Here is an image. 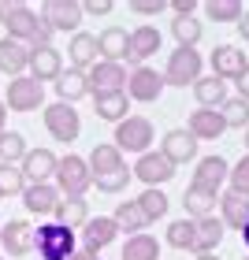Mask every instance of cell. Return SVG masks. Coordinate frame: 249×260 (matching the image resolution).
I'll return each instance as SVG.
<instances>
[{"instance_id": "cell-1", "label": "cell", "mask_w": 249, "mask_h": 260, "mask_svg": "<svg viewBox=\"0 0 249 260\" xmlns=\"http://www.w3.org/2000/svg\"><path fill=\"white\" fill-rule=\"evenodd\" d=\"M56 190H60V197H86V190L93 186V171L89 164L75 156V152H67V156H60V164H56Z\"/></svg>"}, {"instance_id": "cell-2", "label": "cell", "mask_w": 249, "mask_h": 260, "mask_svg": "<svg viewBox=\"0 0 249 260\" xmlns=\"http://www.w3.org/2000/svg\"><path fill=\"white\" fill-rule=\"evenodd\" d=\"M34 249H38L41 260H71V253L78 249L75 231L60 227V223H45V227L34 231Z\"/></svg>"}, {"instance_id": "cell-3", "label": "cell", "mask_w": 249, "mask_h": 260, "mask_svg": "<svg viewBox=\"0 0 249 260\" xmlns=\"http://www.w3.org/2000/svg\"><path fill=\"white\" fill-rule=\"evenodd\" d=\"M152 141H157V134H152V123L145 119V115H127L123 123H115V138L112 145L119 152H149Z\"/></svg>"}, {"instance_id": "cell-4", "label": "cell", "mask_w": 249, "mask_h": 260, "mask_svg": "<svg viewBox=\"0 0 249 260\" xmlns=\"http://www.w3.org/2000/svg\"><path fill=\"white\" fill-rule=\"evenodd\" d=\"M201 63L205 60H201L197 49H175L168 56V67H164V86H179V89L194 86L201 78Z\"/></svg>"}, {"instance_id": "cell-5", "label": "cell", "mask_w": 249, "mask_h": 260, "mask_svg": "<svg viewBox=\"0 0 249 260\" xmlns=\"http://www.w3.org/2000/svg\"><path fill=\"white\" fill-rule=\"evenodd\" d=\"M123 93L130 101H138V104H152V101H160V93H164V75L141 63V67H134L127 75V89Z\"/></svg>"}, {"instance_id": "cell-6", "label": "cell", "mask_w": 249, "mask_h": 260, "mask_svg": "<svg viewBox=\"0 0 249 260\" xmlns=\"http://www.w3.org/2000/svg\"><path fill=\"white\" fill-rule=\"evenodd\" d=\"M41 104H45L41 82H34L30 75H19V78L8 82V101H4V108H11V112H38Z\"/></svg>"}, {"instance_id": "cell-7", "label": "cell", "mask_w": 249, "mask_h": 260, "mask_svg": "<svg viewBox=\"0 0 249 260\" xmlns=\"http://www.w3.org/2000/svg\"><path fill=\"white\" fill-rule=\"evenodd\" d=\"M41 19L52 26V34H78V26H82V4H78V0H45Z\"/></svg>"}, {"instance_id": "cell-8", "label": "cell", "mask_w": 249, "mask_h": 260, "mask_svg": "<svg viewBox=\"0 0 249 260\" xmlns=\"http://www.w3.org/2000/svg\"><path fill=\"white\" fill-rule=\"evenodd\" d=\"M130 175H138L141 182H145V190H160L168 179H175V164H168V156L164 152H141L138 164L130 168Z\"/></svg>"}, {"instance_id": "cell-9", "label": "cell", "mask_w": 249, "mask_h": 260, "mask_svg": "<svg viewBox=\"0 0 249 260\" xmlns=\"http://www.w3.org/2000/svg\"><path fill=\"white\" fill-rule=\"evenodd\" d=\"M86 86H89V97H97V93H119V89H127V67L97 60L86 71Z\"/></svg>"}, {"instance_id": "cell-10", "label": "cell", "mask_w": 249, "mask_h": 260, "mask_svg": "<svg viewBox=\"0 0 249 260\" xmlns=\"http://www.w3.org/2000/svg\"><path fill=\"white\" fill-rule=\"evenodd\" d=\"M45 130L56 138V141H75L78 138V130H82V119H78V112H75V104H49L45 108Z\"/></svg>"}, {"instance_id": "cell-11", "label": "cell", "mask_w": 249, "mask_h": 260, "mask_svg": "<svg viewBox=\"0 0 249 260\" xmlns=\"http://www.w3.org/2000/svg\"><path fill=\"white\" fill-rule=\"evenodd\" d=\"M0 22L8 26V38L30 45L34 30H38V11L26 4H0Z\"/></svg>"}, {"instance_id": "cell-12", "label": "cell", "mask_w": 249, "mask_h": 260, "mask_svg": "<svg viewBox=\"0 0 249 260\" xmlns=\"http://www.w3.org/2000/svg\"><path fill=\"white\" fill-rule=\"evenodd\" d=\"M127 38H130V41H127V60L134 63V67H141L149 56L160 52V30L152 26V22H141V26H134Z\"/></svg>"}, {"instance_id": "cell-13", "label": "cell", "mask_w": 249, "mask_h": 260, "mask_svg": "<svg viewBox=\"0 0 249 260\" xmlns=\"http://www.w3.org/2000/svg\"><path fill=\"white\" fill-rule=\"evenodd\" d=\"M208 63H212V78H220V82H234L249 67L245 52L238 49V45H216L212 56H208Z\"/></svg>"}, {"instance_id": "cell-14", "label": "cell", "mask_w": 249, "mask_h": 260, "mask_svg": "<svg viewBox=\"0 0 249 260\" xmlns=\"http://www.w3.org/2000/svg\"><path fill=\"white\" fill-rule=\"evenodd\" d=\"M56 164H60V156H56L52 149H26L19 171H22V179H26V182H52Z\"/></svg>"}, {"instance_id": "cell-15", "label": "cell", "mask_w": 249, "mask_h": 260, "mask_svg": "<svg viewBox=\"0 0 249 260\" xmlns=\"http://www.w3.org/2000/svg\"><path fill=\"white\" fill-rule=\"evenodd\" d=\"M30 78L34 82H56L64 71V56L56 45H41V49H30Z\"/></svg>"}, {"instance_id": "cell-16", "label": "cell", "mask_w": 249, "mask_h": 260, "mask_svg": "<svg viewBox=\"0 0 249 260\" xmlns=\"http://www.w3.org/2000/svg\"><path fill=\"white\" fill-rule=\"evenodd\" d=\"M227 171H231V164L223 160V156H201L197 160V171H194V182L190 186H197V190H208V193H220V186L227 182Z\"/></svg>"}, {"instance_id": "cell-17", "label": "cell", "mask_w": 249, "mask_h": 260, "mask_svg": "<svg viewBox=\"0 0 249 260\" xmlns=\"http://www.w3.org/2000/svg\"><path fill=\"white\" fill-rule=\"evenodd\" d=\"M0 245H4L8 256H26L34 253V227L26 219H8L0 227Z\"/></svg>"}, {"instance_id": "cell-18", "label": "cell", "mask_w": 249, "mask_h": 260, "mask_svg": "<svg viewBox=\"0 0 249 260\" xmlns=\"http://www.w3.org/2000/svg\"><path fill=\"white\" fill-rule=\"evenodd\" d=\"M67 60H71V71H82V75H86V71L97 63V34H86V30L71 34Z\"/></svg>"}, {"instance_id": "cell-19", "label": "cell", "mask_w": 249, "mask_h": 260, "mask_svg": "<svg viewBox=\"0 0 249 260\" xmlns=\"http://www.w3.org/2000/svg\"><path fill=\"white\" fill-rule=\"evenodd\" d=\"M223 223L216 216H205V219H194V242H190V253L205 256V253H216V245L223 242Z\"/></svg>"}, {"instance_id": "cell-20", "label": "cell", "mask_w": 249, "mask_h": 260, "mask_svg": "<svg viewBox=\"0 0 249 260\" xmlns=\"http://www.w3.org/2000/svg\"><path fill=\"white\" fill-rule=\"evenodd\" d=\"M160 152L168 156V164H186V160H194L197 156V141H194V134L190 130H168L164 134V141H160Z\"/></svg>"}, {"instance_id": "cell-21", "label": "cell", "mask_w": 249, "mask_h": 260, "mask_svg": "<svg viewBox=\"0 0 249 260\" xmlns=\"http://www.w3.org/2000/svg\"><path fill=\"white\" fill-rule=\"evenodd\" d=\"M216 205H220V223L223 227H234V231H242L245 223H249V197L245 193H220L216 197Z\"/></svg>"}, {"instance_id": "cell-22", "label": "cell", "mask_w": 249, "mask_h": 260, "mask_svg": "<svg viewBox=\"0 0 249 260\" xmlns=\"http://www.w3.org/2000/svg\"><path fill=\"white\" fill-rule=\"evenodd\" d=\"M115 234H119V227L112 223V216L86 219V227H82V249H89V253H101L104 245H112V242H115Z\"/></svg>"}, {"instance_id": "cell-23", "label": "cell", "mask_w": 249, "mask_h": 260, "mask_svg": "<svg viewBox=\"0 0 249 260\" xmlns=\"http://www.w3.org/2000/svg\"><path fill=\"white\" fill-rule=\"evenodd\" d=\"M19 197H22V205H26V212L49 216V212L56 208V201H60V190H56L52 182H26V190H22Z\"/></svg>"}, {"instance_id": "cell-24", "label": "cell", "mask_w": 249, "mask_h": 260, "mask_svg": "<svg viewBox=\"0 0 249 260\" xmlns=\"http://www.w3.org/2000/svg\"><path fill=\"white\" fill-rule=\"evenodd\" d=\"M30 67V45H22L15 38H0V75L19 78Z\"/></svg>"}, {"instance_id": "cell-25", "label": "cell", "mask_w": 249, "mask_h": 260, "mask_svg": "<svg viewBox=\"0 0 249 260\" xmlns=\"http://www.w3.org/2000/svg\"><path fill=\"white\" fill-rule=\"evenodd\" d=\"M52 216H56L60 227L78 231V227H86V219H89V201L86 197H60L56 208H52Z\"/></svg>"}, {"instance_id": "cell-26", "label": "cell", "mask_w": 249, "mask_h": 260, "mask_svg": "<svg viewBox=\"0 0 249 260\" xmlns=\"http://www.w3.org/2000/svg\"><path fill=\"white\" fill-rule=\"evenodd\" d=\"M186 130L194 134V141H216L227 126H223V119H220V112H216V108H197L194 115H190Z\"/></svg>"}, {"instance_id": "cell-27", "label": "cell", "mask_w": 249, "mask_h": 260, "mask_svg": "<svg viewBox=\"0 0 249 260\" xmlns=\"http://www.w3.org/2000/svg\"><path fill=\"white\" fill-rule=\"evenodd\" d=\"M127 30L123 26H104L101 34H97V52L104 56L108 63H123L127 60Z\"/></svg>"}, {"instance_id": "cell-28", "label": "cell", "mask_w": 249, "mask_h": 260, "mask_svg": "<svg viewBox=\"0 0 249 260\" xmlns=\"http://www.w3.org/2000/svg\"><path fill=\"white\" fill-rule=\"evenodd\" d=\"M93 108H97V119H104V123H123L127 112H130V97L123 89L119 93H97Z\"/></svg>"}, {"instance_id": "cell-29", "label": "cell", "mask_w": 249, "mask_h": 260, "mask_svg": "<svg viewBox=\"0 0 249 260\" xmlns=\"http://www.w3.org/2000/svg\"><path fill=\"white\" fill-rule=\"evenodd\" d=\"M89 171L93 175H108V171H119V168H127V160H123V152L112 145V141H101V145H93V152H89Z\"/></svg>"}, {"instance_id": "cell-30", "label": "cell", "mask_w": 249, "mask_h": 260, "mask_svg": "<svg viewBox=\"0 0 249 260\" xmlns=\"http://www.w3.org/2000/svg\"><path fill=\"white\" fill-rule=\"evenodd\" d=\"M216 197H220V193H208V190H197V186H186V193H182L186 219H205V216H216Z\"/></svg>"}, {"instance_id": "cell-31", "label": "cell", "mask_w": 249, "mask_h": 260, "mask_svg": "<svg viewBox=\"0 0 249 260\" xmlns=\"http://www.w3.org/2000/svg\"><path fill=\"white\" fill-rule=\"evenodd\" d=\"M112 223L119 231H130V234H145V227H149V219H145V212L138 208V201H119L115 212H112Z\"/></svg>"}, {"instance_id": "cell-32", "label": "cell", "mask_w": 249, "mask_h": 260, "mask_svg": "<svg viewBox=\"0 0 249 260\" xmlns=\"http://www.w3.org/2000/svg\"><path fill=\"white\" fill-rule=\"evenodd\" d=\"M56 97H60V104H75L82 97H89L86 75H82V71H60V78H56Z\"/></svg>"}, {"instance_id": "cell-33", "label": "cell", "mask_w": 249, "mask_h": 260, "mask_svg": "<svg viewBox=\"0 0 249 260\" xmlns=\"http://www.w3.org/2000/svg\"><path fill=\"white\" fill-rule=\"evenodd\" d=\"M194 97L201 108H220L223 101H227V82H220V78H197L194 82Z\"/></svg>"}, {"instance_id": "cell-34", "label": "cell", "mask_w": 249, "mask_h": 260, "mask_svg": "<svg viewBox=\"0 0 249 260\" xmlns=\"http://www.w3.org/2000/svg\"><path fill=\"white\" fill-rule=\"evenodd\" d=\"M123 260H160V242L152 234H130L123 245Z\"/></svg>"}, {"instance_id": "cell-35", "label": "cell", "mask_w": 249, "mask_h": 260, "mask_svg": "<svg viewBox=\"0 0 249 260\" xmlns=\"http://www.w3.org/2000/svg\"><path fill=\"white\" fill-rule=\"evenodd\" d=\"M216 112H220V119L227 130H245L249 126V101H242V97H227Z\"/></svg>"}, {"instance_id": "cell-36", "label": "cell", "mask_w": 249, "mask_h": 260, "mask_svg": "<svg viewBox=\"0 0 249 260\" xmlns=\"http://www.w3.org/2000/svg\"><path fill=\"white\" fill-rule=\"evenodd\" d=\"M171 34H175V41H179V49H197L201 34H205V22H201L197 15L175 19V22H171Z\"/></svg>"}, {"instance_id": "cell-37", "label": "cell", "mask_w": 249, "mask_h": 260, "mask_svg": "<svg viewBox=\"0 0 249 260\" xmlns=\"http://www.w3.org/2000/svg\"><path fill=\"white\" fill-rule=\"evenodd\" d=\"M26 156V138L19 130H4L0 134V164H22Z\"/></svg>"}, {"instance_id": "cell-38", "label": "cell", "mask_w": 249, "mask_h": 260, "mask_svg": "<svg viewBox=\"0 0 249 260\" xmlns=\"http://www.w3.org/2000/svg\"><path fill=\"white\" fill-rule=\"evenodd\" d=\"M138 208L145 212L149 223H157V219L168 216V193H164V190H145V193L138 197Z\"/></svg>"}, {"instance_id": "cell-39", "label": "cell", "mask_w": 249, "mask_h": 260, "mask_svg": "<svg viewBox=\"0 0 249 260\" xmlns=\"http://www.w3.org/2000/svg\"><path fill=\"white\" fill-rule=\"evenodd\" d=\"M26 190V179H22L19 164H0V201L4 197H19Z\"/></svg>"}, {"instance_id": "cell-40", "label": "cell", "mask_w": 249, "mask_h": 260, "mask_svg": "<svg viewBox=\"0 0 249 260\" xmlns=\"http://www.w3.org/2000/svg\"><path fill=\"white\" fill-rule=\"evenodd\" d=\"M205 11H208L212 22H238L245 8L238 0H212V4H205Z\"/></svg>"}, {"instance_id": "cell-41", "label": "cell", "mask_w": 249, "mask_h": 260, "mask_svg": "<svg viewBox=\"0 0 249 260\" xmlns=\"http://www.w3.org/2000/svg\"><path fill=\"white\" fill-rule=\"evenodd\" d=\"M134 179L130 175V168H119V171H108V175H93V182H97V190L101 193H119L127 190V182Z\"/></svg>"}, {"instance_id": "cell-42", "label": "cell", "mask_w": 249, "mask_h": 260, "mask_svg": "<svg viewBox=\"0 0 249 260\" xmlns=\"http://www.w3.org/2000/svg\"><path fill=\"white\" fill-rule=\"evenodd\" d=\"M190 242H194V219H175L168 227V245H175V249H190Z\"/></svg>"}, {"instance_id": "cell-43", "label": "cell", "mask_w": 249, "mask_h": 260, "mask_svg": "<svg viewBox=\"0 0 249 260\" xmlns=\"http://www.w3.org/2000/svg\"><path fill=\"white\" fill-rule=\"evenodd\" d=\"M227 182H231V190H234V193H245V197H249V152H245V156L227 171Z\"/></svg>"}, {"instance_id": "cell-44", "label": "cell", "mask_w": 249, "mask_h": 260, "mask_svg": "<svg viewBox=\"0 0 249 260\" xmlns=\"http://www.w3.org/2000/svg\"><path fill=\"white\" fill-rule=\"evenodd\" d=\"M115 4L112 0H86V4H82V15H108Z\"/></svg>"}, {"instance_id": "cell-45", "label": "cell", "mask_w": 249, "mask_h": 260, "mask_svg": "<svg viewBox=\"0 0 249 260\" xmlns=\"http://www.w3.org/2000/svg\"><path fill=\"white\" fill-rule=\"evenodd\" d=\"M130 8H134L138 15H160V11L168 8V4H160V0H134Z\"/></svg>"}, {"instance_id": "cell-46", "label": "cell", "mask_w": 249, "mask_h": 260, "mask_svg": "<svg viewBox=\"0 0 249 260\" xmlns=\"http://www.w3.org/2000/svg\"><path fill=\"white\" fill-rule=\"evenodd\" d=\"M168 8L175 11V19H190V15L197 11V4H194V0H175V4H168Z\"/></svg>"}, {"instance_id": "cell-47", "label": "cell", "mask_w": 249, "mask_h": 260, "mask_svg": "<svg viewBox=\"0 0 249 260\" xmlns=\"http://www.w3.org/2000/svg\"><path fill=\"white\" fill-rule=\"evenodd\" d=\"M234 86H238V97H242V101H249V67L242 71L238 78H234Z\"/></svg>"}, {"instance_id": "cell-48", "label": "cell", "mask_w": 249, "mask_h": 260, "mask_svg": "<svg viewBox=\"0 0 249 260\" xmlns=\"http://www.w3.org/2000/svg\"><path fill=\"white\" fill-rule=\"evenodd\" d=\"M238 34L249 41V11H242V19H238Z\"/></svg>"}, {"instance_id": "cell-49", "label": "cell", "mask_w": 249, "mask_h": 260, "mask_svg": "<svg viewBox=\"0 0 249 260\" xmlns=\"http://www.w3.org/2000/svg\"><path fill=\"white\" fill-rule=\"evenodd\" d=\"M71 260H97V253H89V249H75V253H71Z\"/></svg>"}, {"instance_id": "cell-50", "label": "cell", "mask_w": 249, "mask_h": 260, "mask_svg": "<svg viewBox=\"0 0 249 260\" xmlns=\"http://www.w3.org/2000/svg\"><path fill=\"white\" fill-rule=\"evenodd\" d=\"M8 130V108H4V101H0V134Z\"/></svg>"}, {"instance_id": "cell-51", "label": "cell", "mask_w": 249, "mask_h": 260, "mask_svg": "<svg viewBox=\"0 0 249 260\" xmlns=\"http://www.w3.org/2000/svg\"><path fill=\"white\" fill-rule=\"evenodd\" d=\"M242 242H245V249H249V223L242 227Z\"/></svg>"}, {"instance_id": "cell-52", "label": "cell", "mask_w": 249, "mask_h": 260, "mask_svg": "<svg viewBox=\"0 0 249 260\" xmlns=\"http://www.w3.org/2000/svg\"><path fill=\"white\" fill-rule=\"evenodd\" d=\"M197 260H216V256H212V253H205V256H197Z\"/></svg>"}, {"instance_id": "cell-53", "label": "cell", "mask_w": 249, "mask_h": 260, "mask_svg": "<svg viewBox=\"0 0 249 260\" xmlns=\"http://www.w3.org/2000/svg\"><path fill=\"white\" fill-rule=\"evenodd\" d=\"M245 149H249V126H245Z\"/></svg>"}, {"instance_id": "cell-54", "label": "cell", "mask_w": 249, "mask_h": 260, "mask_svg": "<svg viewBox=\"0 0 249 260\" xmlns=\"http://www.w3.org/2000/svg\"><path fill=\"white\" fill-rule=\"evenodd\" d=\"M0 260H4V256H0Z\"/></svg>"}, {"instance_id": "cell-55", "label": "cell", "mask_w": 249, "mask_h": 260, "mask_svg": "<svg viewBox=\"0 0 249 260\" xmlns=\"http://www.w3.org/2000/svg\"><path fill=\"white\" fill-rule=\"evenodd\" d=\"M245 260H249V256H245Z\"/></svg>"}]
</instances>
